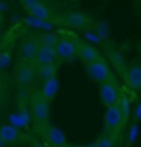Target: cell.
I'll return each instance as SVG.
<instances>
[{
	"label": "cell",
	"mask_w": 141,
	"mask_h": 147,
	"mask_svg": "<svg viewBox=\"0 0 141 147\" xmlns=\"http://www.w3.org/2000/svg\"><path fill=\"white\" fill-rule=\"evenodd\" d=\"M33 115L38 124L46 123L48 119V101L44 96H36L35 98V105H33Z\"/></svg>",
	"instance_id": "6da1fadb"
},
{
	"label": "cell",
	"mask_w": 141,
	"mask_h": 147,
	"mask_svg": "<svg viewBox=\"0 0 141 147\" xmlns=\"http://www.w3.org/2000/svg\"><path fill=\"white\" fill-rule=\"evenodd\" d=\"M121 119H123V113H121V108L116 105L108 106L107 110V115H105V123L108 127H116L120 126Z\"/></svg>",
	"instance_id": "7a4b0ae2"
},
{
	"label": "cell",
	"mask_w": 141,
	"mask_h": 147,
	"mask_svg": "<svg viewBox=\"0 0 141 147\" xmlns=\"http://www.w3.org/2000/svg\"><path fill=\"white\" fill-rule=\"evenodd\" d=\"M102 98H104L105 101V105H115V101H116V90L113 85H110V84H104V87H102Z\"/></svg>",
	"instance_id": "3957f363"
},
{
	"label": "cell",
	"mask_w": 141,
	"mask_h": 147,
	"mask_svg": "<svg viewBox=\"0 0 141 147\" xmlns=\"http://www.w3.org/2000/svg\"><path fill=\"white\" fill-rule=\"evenodd\" d=\"M116 144H115V139L113 137H110V136H105V137H102L97 144H95V147H115Z\"/></svg>",
	"instance_id": "277c9868"
},
{
	"label": "cell",
	"mask_w": 141,
	"mask_h": 147,
	"mask_svg": "<svg viewBox=\"0 0 141 147\" xmlns=\"http://www.w3.org/2000/svg\"><path fill=\"white\" fill-rule=\"evenodd\" d=\"M35 147H43V146H40V144H36V146H35Z\"/></svg>",
	"instance_id": "5b68a950"
}]
</instances>
